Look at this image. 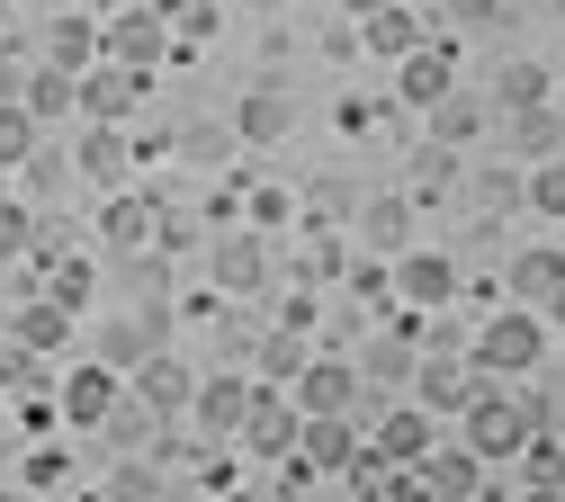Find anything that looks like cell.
<instances>
[{"label":"cell","mask_w":565,"mask_h":502,"mask_svg":"<svg viewBox=\"0 0 565 502\" xmlns=\"http://www.w3.org/2000/svg\"><path fill=\"white\" fill-rule=\"evenodd\" d=\"M539 421H547V404L521 395V377H484V386L467 395V413H458V440H467L484 467H512Z\"/></svg>","instance_id":"obj_1"},{"label":"cell","mask_w":565,"mask_h":502,"mask_svg":"<svg viewBox=\"0 0 565 502\" xmlns=\"http://www.w3.org/2000/svg\"><path fill=\"white\" fill-rule=\"evenodd\" d=\"M547 350H556V323L539 306H503V314H484L467 332V369L476 377H539Z\"/></svg>","instance_id":"obj_2"},{"label":"cell","mask_w":565,"mask_h":502,"mask_svg":"<svg viewBox=\"0 0 565 502\" xmlns=\"http://www.w3.org/2000/svg\"><path fill=\"white\" fill-rule=\"evenodd\" d=\"M99 54L153 72V63H171V19L153 10V0H117V10H99Z\"/></svg>","instance_id":"obj_3"},{"label":"cell","mask_w":565,"mask_h":502,"mask_svg":"<svg viewBox=\"0 0 565 502\" xmlns=\"http://www.w3.org/2000/svg\"><path fill=\"white\" fill-rule=\"evenodd\" d=\"M386 72H395V108H440V99L458 90V36H449V28H431L413 54H395Z\"/></svg>","instance_id":"obj_4"},{"label":"cell","mask_w":565,"mask_h":502,"mask_svg":"<svg viewBox=\"0 0 565 502\" xmlns=\"http://www.w3.org/2000/svg\"><path fill=\"white\" fill-rule=\"evenodd\" d=\"M297 430H306V404H297L288 386H260L252 413H243V430H234V449H243L252 467H278V458L297 449Z\"/></svg>","instance_id":"obj_5"},{"label":"cell","mask_w":565,"mask_h":502,"mask_svg":"<svg viewBox=\"0 0 565 502\" xmlns=\"http://www.w3.org/2000/svg\"><path fill=\"white\" fill-rule=\"evenodd\" d=\"M54 404H63V421H73V430H108L117 404H126V369H108V359L90 350L73 377H54Z\"/></svg>","instance_id":"obj_6"},{"label":"cell","mask_w":565,"mask_h":502,"mask_svg":"<svg viewBox=\"0 0 565 502\" xmlns=\"http://www.w3.org/2000/svg\"><path fill=\"white\" fill-rule=\"evenodd\" d=\"M288 395H297L306 413H360V404H369V386H360V359H341L332 341H323V350H306V369L288 377Z\"/></svg>","instance_id":"obj_7"},{"label":"cell","mask_w":565,"mask_h":502,"mask_svg":"<svg viewBox=\"0 0 565 502\" xmlns=\"http://www.w3.org/2000/svg\"><path fill=\"white\" fill-rule=\"evenodd\" d=\"M386 278H395V306H458V287H467V269L449 260V252H422V243H404L395 260H386Z\"/></svg>","instance_id":"obj_8"},{"label":"cell","mask_w":565,"mask_h":502,"mask_svg":"<svg viewBox=\"0 0 565 502\" xmlns=\"http://www.w3.org/2000/svg\"><path fill=\"white\" fill-rule=\"evenodd\" d=\"M145 90H153V72H135V63H90V72H73V108L82 117H108V126H126L135 108H145Z\"/></svg>","instance_id":"obj_9"},{"label":"cell","mask_w":565,"mask_h":502,"mask_svg":"<svg viewBox=\"0 0 565 502\" xmlns=\"http://www.w3.org/2000/svg\"><path fill=\"white\" fill-rule=\"evenodd\" d=\"M476 386H484V377L467 369V350H422V359H413V377H404V395H413V404H431L440 421H458Z\"/></svg>","instance_id":"obj_10"},{"label":"cell","mask_w":565,"mask_h":502,"mask_svg":"<svg viewBox=\"0 0 565 502\" xmlns=\"http://www.w3.org/2000/svg\"><path fill=\"white\" fill-rule=\"evenodd\" d=\"M252 395H260V377H243V369L198 377V395H189V430H198V440H225V449H234V430H243Z\"/></svg>","instance_id":"obj_11"},{"label":"cell","mask_w":565,"mask_h":502,"mask_svg":"<svg viewBox=\"0 0 565 502\" xmlns=\"http://www.w3.org/2000/svg\"><path fill=\"white\" fill-rule=\"evenodd\" d=\"M189 395H198V377H189V359H171V350H153L145 369H126V404L153 413V421H189Z\"/></svg>","instance_id":"obj_12"},{"label":"cell","mask_w":565,"mask_h":502,"mask_svg":"<svg viewBox=\"0 0 565 502\" xmlns=\"http://www.w3.org/2000/svg\"><path fill=\"white\" fill-rule=\"evenodd\" d=\"M269 234L260 225H243V234H225L216 252H206V278H216V297H260V287H269Z\"/></svg>","instance_id":"obj_13"},{"label":"cell","mask_w":565,"mask_h":502,"mask_svg":"<svg viewBox=\"0 0 565 502\" xmlns=\"http://www.w3.org/2000/svg\"><path fill=\"white\" fill-rule=\"evenodd\" d=\"M153 225H162V197L153 189H108L99 197V252H153Z\"/></svg>","instance_id":"obj_14"},{"label":"cell","mask_w":565,"mask_h":502,"mask_svg":"<svg viewBox=\"0 0 565 502\" xmlns=\"http://www.w3.org/2000/svg\"><path fill=\"white\" fill-rule=\"evenodd\" d=\"M413 484L422 493H449V502H467V493H484V458L467 449V440H431L413 458Z\"/></svg>","instance_id":"obj_15"},{"label":"cell","mask_w":565,"mask_h":502,"mask_svg":"<svg viewBox=\"0 0 565 502\" xmlns=\"http://www.w3.org/2000/svg\"><path fill=\"white\" fill-rule=\"evenodd\" d=\"M503 287H512V306H556V287H565V243H530V252H512V269H503Z\"/></svg>","instance_id":"obj_16"},{"label":"cell","mask_w":565,"mask_h":502,"mask_svg":"<svg viewBox=\"0 0 565 502\" xmlns=\"http://www.w3.org/2000/svg\"><path fill=\"white\" fill-rule=\"evenodd\" d=\"M73 171H82L90 189H126V180H135V143H126V135H117L108 117H90V135H82Z\"/></svg>","instance_id":"obj_17"},{"label":"cell","mask_w":565,"mask_h":502,"mask_svg":"<svg viewBox=\"0 0 565 502\" xmlns=\"http://www.w3.org/2000/svg\"><path fill=\"white\" fill-rule=\"evenodd\" d=\"M422 36H431V28H422V10H413V0H377V10L360 19V45H369L377 63H395V54H413Z\"/></svg>","instance_id":"obj_18"},{"label":"cell","mask_w":565,"mask_h":502,"mask_svg":"<svg viewBox=\"0 0 565 502\" xmlns=\"http://www.w3.org/2000/svg\"><path fill=\"white\" fill-rule=\"evenodd\" d=\"M36 287H45L54 306H73V314H90V306H99V260H90V252H45Z\"/></svg>","instance_id":"obj_19"},{"label":"cell","mask_w":565,"mask_h":502,"mask_svg":"<svg viewBox=\"0 0 565 502\" xmlns=\"http://www.w3.org/2000/svg\"><path fill=\"white\" fill-rule=\"evenodd\" d=\"M431 440H440V413H431V404H404V395H395V404L377 413V449H386V458H404V467H413Z\"/></svg>","instance_id":"obj_20"},{"label":"cell","mask_w":565,"mask_h":502,"mask_svg":"<svg viewBox=\"0 0 565 502\" xmlns=\"http://www.w3.org/2000/svg\"><path fill=\"white\" fill-rule=\"evenodd\" d=\"M153 350H171L162 314H117V323H99V359H108V369H145Z\"/></svg>","instance_id":"obj_21"},{"label":"cell","mask_w":565,"mask_h":502,"mask_svg":"<svg viewBox=\"0 0 565 502\" xmlns=\"http://www.w3.org/2000/svg\"><path fill=\"white\" fill-rule=\"evenodd\" d=\"M73 323H82V314H73V306H54L45 287H36V297L10 314V332H19L28 350H45V359H54V350H73Z\"/></svg>","instance_id":"obj_22"},{"label":"cell","mask_w":565,"mask_h":502,"mask_svg":"<svg viewBox=\"0 0 565 502\" xmlns=\"http://www.w3.org/2000/svg\"><path fill=\"white\" fill-rule=\"evenodd\" d=\"M45 63H63V72H90L99 63V19L90 10H63L54 28H45V45H36Z\"/></svg>","instance_id":"obj_23"},{"label":"cell","mask_w":565,"mask_h":502,"mask_svg":"<svg viewBox=\"0 0 565 502\" xmlns=\"http://www.w3.org/2000/svg\"><path fill=\"white\" fill-rule=\"evenodd\" d=\"M521 206L539 215V225H565V153H539L521 171Z\"/></svg>","instance_id":"obj_24"},{"label":"cell","mask_w":565,"mask_h":502,"mask_svg":"<svg viewBox=\"0 0 565 502\" xmlns=\"http://www.w3.org/2000/svg\"><path fill=\"white\" fill-rule=\"evenodd\" d=\"M19 99H28V117H36V126H45V117H63V108H73V72L36 54V63L19 72Z\"/></svg>","instance_id":"obj_25"},{"label":"cell","mask_w":565,"mask_h":502,"mask_svg":"<svg viewBox=\"0 0 565 502\" xmlns=\"http://www.w3.org/2000/svg\"><path fill=\"white\" fill-rule=\"evenodd\" d=\"M512 467H521V484H530V493H565V440H547V421L521 440V458H512Z\"/></svg>","instance_id":"obj_26"},{"label":"cell","mask_w":565,"mask_h":502,"mask_svg":"<svg viewBox=\"0 0 565 502\" xmlns=\"http://www.w3.org/2000/svg\"><path fill=\"white\" fill-rule=\"evenodd\" d=\"M360 243H369L377 260H395V252L413 243V206H404V197H377V206L360 215Z\"/></svg>","instance_id":"obj_27"},{"label":"cell","mask_w":565,"mask_h":502,"mask_svg":"<svg viewBox=\"0 0 565 502\" xmlns=\"http://www.w3.org/2000/svg\"><path fill=\"white\" fill-rule=\"evenodd\" d=\"M306 350H315V332H288V323H269V332H260V386H288V377L306 369Z\"/></svg>","instance_id":"obj_28"},{"label":"cell","mask_w":565,"mask_h":502,"mask_svg":"<svg viewBox=\"0 0 565 502\" xmlns=\"http://www.w3.org/2000/svg\"><path fill=\"white\" fill-rule=\"evenodd\" d=\"M512 143H521V153L539 162V153H565V108H512Z\"/></svg>","instance_id":"obj_29"},{"label":"cell","mask_w":565,"mask_h":502,"mask_svg":"<svg viewBox=\"0 0 565 502\" xmlns=\"http://www.w3.org/2000/svg\"><path fill=\"white\" fill-rule=\"evenodd\" d=\"M36 162V117L28 99H0V171H28Z\"/></svg>","instance_id":"obj_30"},{"label":"cell","mask_w":565,"mask_h":502,"mask_svg":"<svg viewBox=\"0 0 565 502\" xmlns=\"http://www.w3.org/2000/svg\"><path fill=\"white\" fill-rule=\"evenodd\" d=\"M539 99H556V72L547 63H512L503 82H493V108H539Z\"/></svg>","instance_id":"obj_31"},{"label":"cell","mask_w":565,"mask_h":502,"mask_svg":"<svg viewBox=\"0 0 565 502\" xmlns=\"http://www.w3.org/2000/svg\"><path fill=\"white\" fill-rule=\"evenodd\" d=\"M484 135V108L467 99V90H449L440 108H431V143H449V153H458V143H476Z\"/></svg>","instance_id":"obj_32"},{"label":"cell","mask_w":565,"mask_h":502,"mask_svg":"<svg viewBox=\"0 0 565 502\" xmlns=\"http://www.w3.org/2000/svg\"><path fill=\"white\" fill-rule=\"evenodd\" d=\"M234 135H243V143H278V135H288V99H269V90H252V99L234 108Z\"/></svg>","instance_id":"obj_33"},{"label":"cell","mask_w":565,"mask_h":502,"mask_svg":"<svg viewBox=\"0 0 565 502\" xmlns=\"http://www.w3.org/2000/svg\"><path fill=\"white\" fill-rule=\"evenodd\" d=\"M19 484H28V493H63V484H73V449H54V440L28 449V458H19Z\"/></svg>","instance_id":"obj_34"},{"label":"cell","mask_w":565,"mask_h":502,"mask_svg":"<svg viewBox=\"0 0 565 502\" xmlns=\"http://www.w3.org/2000/svg\"><path fill=\"white\" fill-rule=\"evenodd\" d=\"M36 252V215H28V197H0V260H28Z\"/></svg>","instance_id":"obj_35"},{"label":"cell","mask_w":565,"mask_h":502,"mask_svg":"<svg viewBox=\"0 0 565 502\" xmlns=\"http://www.w3.org/2000/svg\"><path fill=\"white\" fill-rule=\"evenodd\" d=\"M278 323H288V332H323V297H315V287H297V297L278 306Z\"/></svg>","instance_id":"obj_36"},{"label":"cell","mask_w":565,"mask_h":502,"mask_svg":"<svg viewBox=\"0 0 565 502\" xmlns=\"http://www.w3.org/2000/svg\"><path fill=\"white\" fill-rule=\"evenodd\" d=\"M288 215H297V206H288V189H252V225H260V234H278Z\"/></svg>","instance_id":"obj_37"},{"label":"cell","mask_w":565,"mask_h":502,"mask_svg":"<svg viewBox=\"0 0 565 502\" xmlns=\"http://www.w3.org/2000/svg\"><path fill=\"white\" fill-rule=\"evenodd\" d=\"M449 171H458V162H449V143H431V153L413 162V180H422V189H449Z\"/></svg>","instance_id":"obj_38"},{"label":"cell","mask_w":565,"mask_h":502,"mask_svg":"<svg viewBox=\"0 0 565 502\" xmlns=\"http://www.w3.org/2000/svg\"><path fill=\"white\" fill-rule=\"evenodd\" d=\"M440 10H449V28H484V19H493V0H440Z\"/></svg>","instance_id":"obj_39"},{"label":"cell","mask_w":565,"mask_h":502,"mask_svg":"<svg viewBox=\"0 0 565 502\" xmlns=\"http://www.w3.org/2000/svg\"><path fill=\"white\" fill-rule=\"evenodd\" d=\"M377 126V99H341V135H369Z\"/></svg>","instance_id":"obj_40"},{"label":"cell","mask_w":565,"mask_h":502,"mask_svg":"<svg viewBox=\"0 0 565 502\" xmlns=\"http://www.w3.org/2000/svg\"><path fill=\"white\" fill-rule=\"evenodd\" d=\"M341 10H350V19H369V10H377V0H341Z\"/></svg>","instance_id":"obj_41"},{"label":"cell","mask_w":565,"mask_h":502,"mask_svg":"<svg viewBox=\"0 0 565 502\" xmlns=\"http://www.w3.org/2000/svg\"><path fill=\"white\" fill-rule=\"evenodd\" d=\"M243 10H288V0H243Z\"/></svg>","instance_id":"obj_42"},{"label":"cell","mask_w":565,"mask_h":502,"mask_svg":"<svg viewBox=\"0 0 565 502\" xmlns=\"http://www.w3.org/2000/svg\"><path fill=\"white\" fill-rule=\"evenodd\" d=\"M556 108H565V72H556Z\"/></svg>","instance_id":"obj_43"},{"label":"cell","mask_w":565,"mask_h":502,"mask_svg":"<svg viewBox=\"0 0 565 502\" xmlns=\"http://www.w3.org/2000/svg\"><path fill=\"white\" fill-rule=\"evenodd\" d=\"M556 350H565V323H556Z\"/></svg>","instance_id":"obj_44"},{"label":"cell","mask_w":565,"mask_h":502,"mask_svg":"<svg viewBox=\"0 0 565 502\" xmlns=\"http://www.w3.org/2000/svg\"><path fill=\"white\" fill-rule=\"evenodd\" d=\"M99 10H117V0H99Z\"/></svg>","instance_id":"obj_45"},{"label":"cell","mask_w":565,"mask_h":502,"mask_svg":"<svg viewBox=\"0 0 565 502\" xmlns=\"http://www.w3.org/2000/svg\"><path fill=\"white\" fill-rule=\"evenodd\" d=\"M0 404H10V386H0Z\"/></svg>","instance_id":"obj_46"},{"label":"cell","mask_w":565,"mask_h":502,"mask_svg":"<svg viewBox=\"0 0 565 502\" xmlns=\"http://www.w3.org/2000/svg\"><path fill=\"white\" fill-rule=\"evenodd\" d=\"M413 10H422V0H413Z\"/></svg>","instance_id":"obj_47"},{"label":"cell","mask_w":565,"mask_h":502,"mask_svg":"<svg viewBox=\"0 0 565 502\" xmlns=\"http://www.w3.org/2000/svg\"><path fill=\"white\" fill-rule=\"evenodd\" d=\"M556 10H565V0H556Z\"/></svg>","instance_id":"obj_48"}]
</instances>
